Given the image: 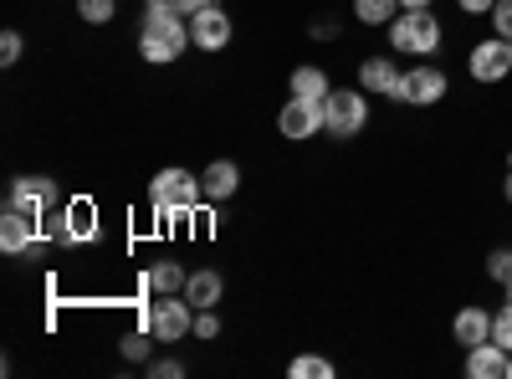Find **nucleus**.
Segmentation results:
<instances>
[{
	"instance_id": "nucleus-34",
	"label": "nucleus",
	"mask_w": 512,
	"mask_h": 379,
	"mask_svg": "<svg viewBox=\"0 0 512 379\" xmlns=\"http://www.w3.org/2000/svg\"><path fill=\"white\" fill-rule=\"evenodd\" d=\"M502 195H507V205H512V154H507V180H502Z\"/></svg>"
},
{
	"instance_id": "nucleus-26",
	"label": "nucleus",
	"mask_w": 512,
	"mask_h": 379,
	"mask_svg": "<svg viewBox=\"0 0 512 379\" xmlns=\"http://www.w3.org/2000/svg\"><path fill=\"white\" fill-rule=\"evenodd\" d=\"M492 339H497V344L512 354V303H507L502 313H492Z\"/></svg>"
},
{
	"instance_id": "nucleus-2",
	"label": "nucleus",
	"mask_w": 512,
	"mask_h": 379,
	"mask_svg": "<svg viewBox=\"0 0 512 379\" xmlns=\"http://www.w3.org/2000/svg\"><path fill=\"white\" fill-rule=\"evenodd\" d=\"M384 31H390V47L400 57H436L441 52V21L431 11H400Z\"/></svg>"
},
{
	"instance_id": "nucleus-12",
	"label": "nucleus",
	"mask_w": 512,
	"mask_h": 379,
	"mask_svg": "<svg viewBox=\"0 0 512 379\" xmlns=\"http://www.w3.org/2000/svg\"><path fill=\"white\" fill-rule=\"evenodd\" d=\"M62 226H67V246H88L98 241V205L88 195H77L62 205Z\"/></svg>"
},
{
	"instance_id": "nucleus-29",
	"label": "nucleus",
	"mask_w": 512,
	"mask_h": 379,
	"mask_svg": "<svg viewBox=\"0 0 512 379\" xmlns=\"http://www.w3.org/2000/svg\"><path fill=\"white\" fill-rule=\"evenodd\" d=\"M149 374L154 379H185V364L180 359H149Z\"/></svg>"
},
{
	"instance_id": "nucleus-9",
	"label": "nucleus",
	"mask_w": 512,
	"mask_h": 379,
	"mask_svg": "<svg viewBox=\"0 0 512 379\" xmlns=\"http://www.w3.org/2000/svg\"><path fill=\"white\" fill-rule=\"evenodd\" d=\"M466 72H472L477 82H502L507 72H512V47L502 36H492V41H477L472 47V57H466Z\"/></svg>"
},
{
	"instance_id": "nucleus-24",
	"label": "nucleus",
	"mask_w": 512,
	"mask_h": 379,
	"mask_svg": "<svg viewBox=\"0 0 512 379\" xmlns=\"http://www.w3.org/2000/svg\"><path fill=\"white\" fill-rule=\"evenodd\" d=\"M487 277H492V282H502V287L512 282V246H497L492 257H487Z\"/></svg>"
},
{
	"instance_id": "nucleus-19",
	"label": "nucleus",
	"mask_w": 512,
	"mask_h": 379,
	"mask_svg": "<svg viewBox=\"0 0 512 379\" xmlns=\"http://www.w3.org/2000/svg\"><path fill=\"white\" fill-rule=\"evenodd\" d=\"M185 277H190V272H185L180 262H154L144 282H149V292H185Z\"/></svg>"
},
{
	"instance_id": "nucleus-13",
	"label": "nucleus",
	"mask_w": 512,
	"mask_h": 379,
	"mask_svg": "<svg viewBox=\"0 0 512 379\" xmlns=\"http://www.w3.org/2000/svg\"><path fill=\"white\" fill-rule=\"evenodd\" d=\"M400 82H405V72H400L390 57H369V62L359 67V88L374 93V98H395V103H400Z\"/></svg>"
},
{
	"instance_id": "nucleus-20",
	"label": "nucleus",
	"mask_w": 512,
	"mask_h": 379,
	"mask_svg": "<svg viewBox=\"0 0 512 379\" xmlns=\"http://www.w3.org/2000/svg\"><path fill=\"white\" fill-rule=\"evenodd\" d=\"M354 16L364 26H390L400 16V0H354Z\"/></svg>"
},
{
	"instance_id": "nucleus-8",
	"label": "nucleus",
	"mask_w": 512,
	"mask_h": 379,
	"mask_svg": "<svg viewBox=\"0 0 512 379\" xmlns=\"http://www.w3.org/2000/svg\"><path fill=\"white\" fill-rule=\"evenodd\" d=\"M277 129H282V139H292V144L318 139V129H323V103H313V98H287L282 113H277Z\"/></svg>"
},
{
	"instance_id": "nucleus-17",
	"label": "nucleus",
	"mask_w": 512,
	"mask_h": 379,
	"mask_svg": "<svg viewBox=\"0 0 512 379\" xmlns=\"http://www.w3.org/2000/svg\"><path fill=\"white\" fill-rule=\"evenodd\" d=\"M221 292H226V282H221L216 267H200V272L185 277V298H190L195 308H216V303H221Z\"/></svg>"
},
{
	"instance_id": "nucleus-23",
	"label": "nucleus",
	"mask_w": 512,
	"mask_h": 379,
	"mask_svg": "<svg viewBox=\"0 0 512 379\" xmlns=\"http://www.w3.org/2000/svg\"><path fill=\"white\" fill-rule=\"evenodd\" d=\"M77 16L88 26H108L118 16V0H77Z\"/></svg>"
},
{
	"instance_id": "nucleus-1",
	"label": "nucleus",
	"mask_w": 512,
	"mask_h": 379,
	"mask_svg": "<svg viewBox=\"0 0 512 379\" xmlns=\"http://www.w3.org/2000/svg\"><path fill=\"white\" fill-rule=\"evenodd\" d=\"M200 200H205L200 175L180 170V164H169V170H159V175L149 180V205H154V216H164V221L190 216V210H195Z\"/></svg>"
},
{
	"instance_id": "nucleus-21",
	"label": "nucleus",
	"mask_w": 512,
	"mask_h": 379,
	"mask_svg": "<svg viewBox=\"0 0 512 379\" xmlns=\"http://www.w3.org/2000/svg\"><path fill=\"white\" fill-rule=\"evenodd\" d=\"M149 349H154V328H149V323L118 339V354H123L128 364H144V359H149Z\"/></svg>"
},
{
	"instance_id": "nucleus-4",
	"label": "nucleus",
	"mask_w": 512,
	"mask_h": 379,
	"mask_svg": "<svg viewBox=\"0 0 512 379\" xmlns=\"http://www.w3.org/2000/svg\"><path fill=\"white\" fill-rule=\"evenodd\" d=\"M364 123H369V98L359 88L328 93V103H323V134L328 139H359Z\"/></svg>"
},
{
	"instance_id": "nucleus-31",
	"label": "nucleus",
	"mask_w": 512,
	"mask_h": 379,
	"mask_svg": "<svg viewBox=\"0 0 512 379\" xmlns=\"http://www.w3.org/2000/svg\"><path fill=\"white\" fill-rule=\"evenodd\" d=\"M456 6H461L466 16H492V6H497V0H456Z\"/></svg>"
},
{
	"instance_id": "nucleus-14",
	"label": "nucleus",
	"mask_w": 512,
	"mask_h": 379,
	"mask_svg": "<svg viewBox=\"0 0 512 379\" xmlns=\"http://www.w3.org/2000/svg\"><path fill=\"white\" fill-rule=\"evenodd\" d=\"M507 359L512 354L497 339H487L477 349H466V374H472V379H507Z\"/></svg>"
},
{
	"instance_id": "nucleus-6",
	"label": "nucleus",
	"mask_w": 512,
	"mask_h": 379,
	"mask_svg": "<svg viewBox=\"0 0 512 379\" xmlns=\"http://www.w3.org/2000/svg\"><path fill=\"white\" fill-rule=\"evenodd\" d=\"M57 200H62V190L47 175H16L11 190H6V205L11 210H26V216H36V221L47 216V210H57Z\"/></svg>"
},
{
	"instance_id": "nucleus-33",
	"label": "nucleus",
	"mask_w": 512,
	"mask_h": 379,
	"mask_svg": "<svg viewBox=\"0 0 512 379\" xmlns=\"http://www.w3.org/2000/svg\"><path fill=\"white\" fill-rule=\"evenodd\" d=\"M400 11H431V0H400Z\"/></svg>"
},
{
	"instance_id": "nucleus-36",
	"label": "nucleus",
	"mask_w": 512,
	"mask_h": 379,
	"mask_svg": "<svg viewBox=\"0 0 512 379\" xmlns=\"http://www.w3.org/2000/svg\"><path fill=\"white\" fill-rule=\"evenodd\" d=\"M507 379H512V359H507Z\"/></svg>"
},
{
	"instance_id": "nucleus-3",
	"label": "nucleus",
	"mask_w": 512,
	"mask_h": 379,
	"mask_svg": "<svg viewBox=\"0 0 512 379\" xmlns=\"http://www.w3.org/2000/svg\"><path fill=\"white\" fill-rule=\"evenodd\" d=\"M190 47V16H169V21H144L139 31V57L154 62V67H169L180 62Z\"/></svg>"
},
{
	"instance_id": "nucleus-7",
	"label": "nucleus",
	"mask_w": 512,
	"mask_h": 379,
	"mask_svg": "<svg viewBox=\"0 0 512 379\" xmlns=\"http://www.w3.org/2000/svg\"><path fill=\"white\" fill-rule=\"evenodd\" d=\"M446 72L436 67V62H415L410 72H405V82H400V103H410V108H431V103H441L446 98Z\"/></svg>"
},
{
	"instance_id": "nucleus-35",
	"label": "nucleus",
	"mask_w": 512,
	"mask_h": 379,
	"mask_svg": "<svg viewBox=\"0 0 512 379\" xmlns=\"http://www.w3.org/2000/svg\"><path fill=\"white\" fill-rule=\"evenodd\" d=\"M502 292H507V303H512V282H507V287H502Z\"/></svg>"
},
{
	"instance_id": "nucleus-28",
	"label": "nucleus",
	"mask_w": 512,
	"mask_h": 379,
	"mask_svg": "<svg viewBox=\"0 0 512 379\" xmlns=\"http://www.w3.org/2000/svg\"><path fill=\"white\" fill-rule=\"evenodd\" d=\"M492 31L502 41H512V0H497V6H492Z\"/></svg>"
},
{
	"instance_id": "nucleus-27",
	"label": "nucleus",
	"mask_w": 512,
	"mask_h": 379,
	"mask_svg": "<svg viewBox=\"0 0 512 379\" xmlns=\"http://www.w3.org/2000/svg\"><path fill=\"white\" fill-rule=\"evenodd\" d=\"M216 333H221L216 308H195V339H216Z\"/></svg>"
},
{
	"instance_id": "nucleus-22",
	"label": "nucleus",
	"mask_w": 512,
	"mask_h": 379,
	"mask_svg": "<svg viewBox=\"0 0 512 379\" xmlns=\"http://www.w3.org/2000/svg\"><path fill=\"white\" fill-rule=\"evenodd\" d=\"M287 374H292V379H333V364H328L323 354H297V359L287 364Z\"/></svg>"
},
{
	"instance_id": "nucleus-32",
	"label": "nucleus",
	"mask_w": 512,
	"mask_h": 379,
	"mask_svg": "<svg viewBox=\"0 0 512 379\" xmlns=\"http://www.w3.org/2000/svg\"><path fill=\"white\" fill-rule=\"evenodd\" d=\"M175 6H180V16H200L205 6H216V0H175Z\"/></svg>"
},
{
	"instance_id": "nucleus-18",
	"label": "nucleus",
	"mask_w": 512,
	"mask_h": 379,
	"mask_svg": "<svg viewBox=\"0 0 512 379\" xmlns=\"http://www.w3.org/2000/svg\"><path fill=\"white\" fill-rule=\"evenodd\" d=\"M328 77H323V67H297L292 72V98H313V103H328Z\"/></svg>"
},
{
	"instance_id": "nucleus-15",
	"label": "nucleus",
	"mask_w": 512,
	"mask_h": 379,
	"mask_svg": "<svg viewBox=\"0 0 512 379\" xmlns=\"http://www.w3.org/2000/svg\"><path fill=\"white\" fill-rule=\"evenodd\" d=\"M451 333H456L461 349H477V344L492 339V313H487V308H461V313L451 318Z\"/></svg>"
},
{
	"instance_id": "nucleus-5",
	"label": "nucleus",
	"mask_w": 512,
	"mask_h": 379,
	"mask_svg": "<svg viewBox=\"0 0 512 379\" xmlns=\"http://www.w3.org/2000/svg\"><path fill=\"white\" fill-rule=\"evenodd\" d=\"M149 328H154L159 344H180L185 333H195V303L175 298V292H159L149 303Z\"/></svg>"
},
{
	"instance_id": "nucleus-25",
	"label": "nucleus",
	"mask_w": 512,
	"mask_h": 379,
	"mask_svg": "<svg viewBox=\"0 0 512 379\" xmlns=\"http://www.w3.org/2000/svg\"><path fill=\"white\" fill-rule=\"evenodd\" d=\"M21 52H26L21 31H6V36H0V67H16V62H21Z\"/></svg>"
},
{
	"instance_id": "nucleus-37",
	"label": "nucleus",
	"mask_w": 512,
	"mask_h": 379,
	"mask_svg": "<svg viewBox=\"0 0 512 379\" xmlns=\"http://www.w3.org/2000/svg\"><path fill=\"white\" fill-rule=\"evenodd\" d=\"M507 47H512V41H507Z\"/></svg>"
},
{
	"instance_id": "nucleus-16",
	"label": "nucleus",
	"mask_w": 512,
	"mask_h": 379,
	"mask_svg": "<svg viewBox=\"0 0 512 379\" xmlns=\"http://www.w3.org/2000/svg\"><path fill=\"white\" fill-rule=\"evenodd\" d=\"M200 185H205V200H231L236 190H241V170H236V159H216V164H205V175H200Z\"/></svg>"
},
{
	"instance_id": "nucleus-30",
	"label": "nucleus",
	"mask_w": 512,
	"mask_h": 379,
	"mask_svg": "<svg viewBox=\"0 0 512 379\" xmlns=\"http://www.w3.org/2000/svg\"><path fill=\"white\" fill-rule=\"evenodd\" d=\"M338 31H344L338 21H313V26H308V36H313V41H338Z\"/></svg>"
},
{
	"instance_id": "nucleus-10",
	"label": "nucleus",
	"mask_w": 512,
	"mask_h": 379,
	"mask_svg": "<svg viewBox=\"0 0 512 379\" xmlns=\"http://www.w3.org/2000/svg\"><path fill=\"white\" fill-rule=\"evenodd\" d=\"M190 41L200 52H221V47H231V16L221 11V6H205L200 16H190Z\"/></svg>"
},
{
	"instance_id": "nucleus-11",
	"label": "nucleus",
	"mask_w": 512,
	"mask_h": 379,
	"mask_svg": "<svg viewBox=\"0 0 512 379\" xmlns=\"http://www.w3.org/2000/svg\"><path fill=\"white\" fill-rule=\"evenodd\" d=\"M41 236V221L26 216V210H11L6 205V216H0V251L6 257H26V246Z\"/></svg>"
}]
</instances>
